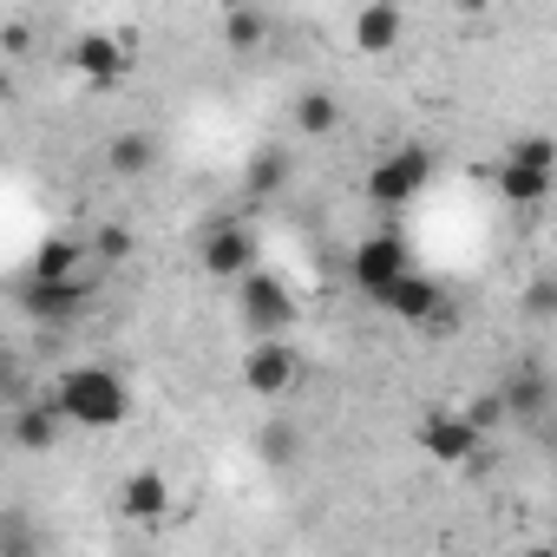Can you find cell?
Wrapping results in <instances>:
<instances>
[{
	"label": "cell",
	"mask_w": 557,
	"mask_h": 557,
	"mask_svg": "<svg viewBox=\"0 0 557 557\" xmlns=\"http://www.w3.org/2000/svg\"><path fill=\"white\" fill-rule=\"evenodd\" d=\"M73 66H79L92 86H112V79H125L132 53H125L119 34H79V40H73Z\"/></svg>",
	"instance_id": "10"
},
{
	"label": "cell",
	"mask_w": 557,
	"mask_h": 557,
	"mask_svg": "<svg viewBox=\"0 0 557 557\" xmlns=\"http://www.w3.org/2000/svg\"><path fill=\"white\" fill-rule=\"evenodd\" d=\"M407 269H413V249H407L400 230H374V236L355 243V283H361L368 296H387Z\"/></svg>",
	"instance_id": "6"
},
{
	"label": "cell",
	"mask_w": 557,
	"mask_h": 557,
	"mask_svg": "<svg viewBox=\"0 0 557 557\" xmlns=\"http://www.w3.org/2000/svg\"><path fill=\"white\" fill-rule=\"evenodd\" d=\"M92 249H79L73 236H47L40 249H34V269H27V283H79V262H86Z\"/></svg>",
	"instance_id": "13"
},
{
	"label": "cell",
	"mask_w": 557,
	"mask_h": 557,
	"mask_svg": "<svg viewBox=\"0 0 557 557\" xmlns=\"http://www.w3.org/2000/svg\"><path fill=\"white\" fill-rule=\"evenodd\" d=\"M21 309L34 322H73L86 309V283H21Z\"/></svg>",
	"instance_id": "12"
},
{
	"label": "cell",
	"mask_w": 557,
	"mask_h": 557,
	"mask_svg": "<svg viewBox=\"0 0 557 557\" xmlns=\"http://www.w3.org/2000/svg\"><path fill=\"white\" fill-rule=\"evenodd\" d=\"M426 184H433V151L426 145H400V151L368 164V203L374 210H407Z\"/></svg>",
	"instance_id": "2"
},
{
	"label": "cell",
	"mask_w": 557,
	"mask_h": 557,
	"mask_svg": "<svg viewBox=\"0 0 557 557\" xmlns=\"http://www.w3.org/2000/svg\"><path fill=\"white\" fill-rule=\"evenodd\" d=\"M283 184H289V151H283V145H262V151L249 158V190H256V197H275Z\"/></svg>",
	"instance_id": "18"
},
{
	"label": "cell",
	"mask_w": 557,
	"mask_h": 557,
	"mask_svg": "<svg viewBox=\"0 0 557 557\" xmlns=\"http://www.w3.org/2000/svg\"><path fill=\"white\" fill-rule=\"evenodd\" d=\"M60 426H66V420H60V407L47 400V407H21L8 433H14V446H27V453H53V440H60Z\"/></svg>",
	"instance_id": "17"
},
{
	"label": "cell",
	"mask_w": 557,
	"mask_h": 557,
	"mask_svg": "<svg viewBox=\"0 0 557 557\" xmlns=\"http://www.w3.org/2000/svg\"><path fill=\"white\" fill-rule=\"evenodd\" d=\"M296 125H302L309 138H329V132L342 125V99H335V92H302V99H296Z\"/></svg>",
	"instance_id": "19"
},
{
	"label": "cell",
	"mask_w": 557,
	"mask_h": 557,
	"mask_svg": "<svg viewBox=\"0 0 557 557\" xmlns=\"http://www.w3.org/2000/svg\"><path fill=\"white\" fill-rule=\"evenodd\" d=\"M119 518L125 524H164L171 518V479L158 466H132L119 479Z\"/></svg>",
	"instance_id": "8"
},
{
	"label": "cell",
	"mask_w": 557,
	"mask_h": 557,
	"mask_svg": "<svg viewBox=\"0 0 557 557\" xmlns=\"http://www.w3.org/2000/svg\"><path fill=\"white\" fill-rule=\"evenodd\" d=\"M197 262H203V275H216V283H249L256 262H262V243H256V230L243 216H223V223L203 230Z\"/></svg>",
	"instance_id": "3"
},
{
	"label": "cell",
	"mask_w": 557,
	"mask_h": 557,
	"mask_svg": "<svg viewBox=\"0 0 557 557\" xmlns=\"http://www.w3.org/2000/svg\"><path fill=\"white\" fill-rule=\"evenodd\" d=\"M296 374H302V355H296L289 342H249V355H243V387H249L256 400L289 394Z\"/></svg>",
	"instance_id": "7"
},
{
	"label": "cell",
	"mask_w": 557,
	"mask_h": 557,
	"mask_svg": "<svg viewBox=\"0 0 557 557\" xmlns=\"http://www.w3.org/2000/svg\"><path fill=\"white\" fill-rule=\"evenodd\" d=\"M413 440H420V453L440 459V466H472L479 446H485V433L466 420V407H426L420 426H413Z\"/></svg>",
	"instance_id": "5"
},
{
	"label": "cell",
	"mask_w": 557,
	"mask_h": 557,
	"mask_svg": "<svg viewBox=\"0 0 557 557\" xmlns=\"http://www.w3.org/2000/svg\"><path fill=\"white\" fill-rule=\"evenodd\" d=\"M400 34H407V14L400 8H361L355 14V40H361V53H387V47H400Z\"/></svg>",
	"instance_id": "15"
},
{
	"label": "cell",
	"mask_w": 557,
	"mask_h": 557,
	"mask_svg": "<svg viewBox=\"0 0 557 557\" xmlns=\"http://www.w3.org/2000/svg\"><path fill=\"white\" fill-rule=\"evenodd\" d=\"M53 407H60V420L66 426H79V433H112V426H125L132 420V387H125V374L119 368H106V361H86V368H66L60 381H53V394H47Z\"/></svg>",
	"instance_id": "1"
},
{
	"label": "cell",
	"mask_w": 557,
	"mask_h": 557,
	"mask_svg": "<svg viewBox=\"0 0 557 557\" xmlns=\"http://www.w3.org/2000/svg\"><path fill=\"white\" fill-rule=\"evenodd\" d=\"M236 309H243V329L256 342H283V329L296 322V296L289 283H275L269 269H256L249 283H236Z\"/></svg>",
	"instance_id": "4"
},
{
	"label": "cell",
	"mask_w": 557,
	"mask_h": 557,
	"mask_svg": "<svg viewBox=\"0 0 557 557\" xmlns=\"http://www.w3.org/2000/svg\"><path fill=\"white\" fill-rule=\"evenodd\" d=\"M262 466H296V453H302V433L289 426V420H262Z\"/></svg>",
	"instance_id": "20"
},
{
	"label": "cell",
	"mask_w": 557,
	"mask_h": 557,
	"mask_svg": "<svg viewBox=\"0 0 557 557\" xmlns=\"http://www.w3.org/2000/svg\"><path fill=\"white\" fill-rule=\"evenodd\" d=\"M151 158H158L151 132H119V138H106V171H112V177H145Z\"/></svg>",
	"instance_id": "16"
},
{
	"label": "cell",
	"mask_w": 557,
	"mask_h": 557,
	"mask_svg": "<svg viewBox=\"0 0 557 557\" xmlns=\"http://www.w3.org/2000/svg\"><path fill=\"white\" fill-rule=\"evenodd\" d=\"M550 544H557V537H550Z\"/></svg>",
	"instance_id": "27"
},
{
	"label": "cell",
	"mask_w": 557,
	"mask_h": 557,
	"mask_svg": "<svg viewBox=\"0 0 557 557\" xmlns=\"http://www.w3.org/2000/svg\"><path fill=\"white\" fill-rule=\"evenodd\" d=\"M394 322H407V329H433L440 322V309H446V289L433 283V275H420V269H407L400 283L387 289V296H374Z\"/></svg>",
	"instance_id": "9"
},
{
	"label": "cell",
	"mask_w": 557,
	"mask_h": 557,
	"mask_svg": "<svg viewBox=\"0 0 557 557\" xmlns=\"http://www.w3.org/2000/svg\"><path fill=\"white\" fill-rule=\"evenodd\" d=\"M223 40H230L236 53L262 47V40H269V14H256V8H230V14H223Z\"/></svg>",
	"instance_id": "21"
},
{
	"label": "cell",
	"mask_w": 557,
	"mask_h": 557,
	"mask_svg": "<svg viewBox=\"0 0 557 557\" xmlns=\"http://www.w3.org/2000/svg\"><path fill=\"white\" fill-rule=\"evenodd\" d=\"M466 420H472L479 433H492V426H505V420H511V407H505V394L492 387V394H479V400L466 407Z\"/></svg>",
	"instance_id": "25"
},
{
	"label": "cell",
	"mask_w": 557,
	"mask_h": 557,
	"mask_svg": "<svg viewBox=\"0 0 557 557\" xmlns=\"http://www.w3.org/2000/svg\"><path fill=\"white\" fill-rule=\"evenodd\" d=\"M518 315L524 322H557V275H531L518 289Z\"/></svg>",
	"instance_id": "22"
},
{
	"label": "cell",
	"mask_w": 557,
	"mask_h": 557,
	"mask_svg": "<svg viewBox=\"0 0 557 557\" xmlns=\"http://www.w3.org/2000/svg\"><path fill=\"white\" fill-rule=\"evenodd\" d=\"M498 394H505L511 420H544V413H550V394H557V387H550V374H544L537 361H518V368L505 374V387H498Z\"/></svg>",
	"instance_id": "11"
},
{
	"label": "cell",
	"mask_w": 557,
	"mask_h": 557,
	"mask_svg": "<svg viewBox=\"0 0 557 557\" xmlns=\"http://www.w3.org/2000/svg\"><path fill=\"white\" fill-rule=\"evenodd\" d=\"M86 249H92L99 262H125V256H132V230H125V223H99Z\"/></svg>",
	"instance_id": "24"
},
{
	"label": "cell",
	"mask_w": 557,
	"mask_h": 557,
	"mask_svg": "<svg viewBox=\"0 0 557 557\" xmlns=\"http://www.w3.org/2000/svg\"><path fill=\"white\" fill-rule=\"evenodd\" d=\"M505 158H518V164H531V171H550L557 177V138H518V145H505Z\"/></svg>",
	"instance_id": "23"
},
{
	"label": "cell",
	"mask_w": 557,
	"mask_h": 557,
	"mask_svg": "<svg viewBox=\"0 0 557 557\" xmlns=\"http://www.w3.org/2000/svg\"><path fill=\"white\" fill-rule=\"evenodd\" d=\"M492 177H498V197H505L511 210L544 203V197H550V184H557L550 171H531V164H518V158H498V171H492Z\"/></svg>",
	"instance_id": "14"
},
{
	"label": "cell",
	"mask_w": 557,
	"mask_h": 557,
	"mask_svg": "<svg viewBox=\"0 0 557 557\" xmlns=\"http://www.w3.org/2000/svg\"><path fill=\"white\" fill-rule=\"evenodd\" d=\"M518 557H557V544H524Z\"/></svg>",
	"instance_id": "26"
}]
</instances>
